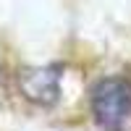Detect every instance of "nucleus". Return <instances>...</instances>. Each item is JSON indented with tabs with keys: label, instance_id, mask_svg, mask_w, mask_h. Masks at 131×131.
Here are the masks:
<instances>
[{
	"label": "nucleus",
	"instance_id": "f257e3e1",
	"mask_svg": "<svg viewBox=\"0 0 131 131\" xmlns=\"http://www.w3.org/2000/svg\"><path fill=\"white\" fill-rule=\"evenodd\" d=\"M92 115L105 131H126L131 126V84L118 76L100 79L89 97Z\"/></svg>",
	"mask_w": 131,
	"mask_h": 131
},
{
	"label": "nucleus",
	"instance_id": "f03ea898",
	"mask_svg": "<svg viewBox=\"0 0 131 131\" xmlns=\"http://www.w3.org/2000/svg\"><path fill=\"white\" fill-rule=\"evenodd\" d=\"M18 89L26 97L29 102L34 105H55L58 94H60V73L52 66H45V68H26L18 73Z\"/></svg>",
	"mask_w": 131,
	"mask_h": 131
}]
</instances>
